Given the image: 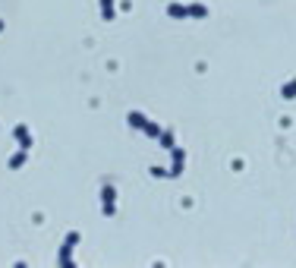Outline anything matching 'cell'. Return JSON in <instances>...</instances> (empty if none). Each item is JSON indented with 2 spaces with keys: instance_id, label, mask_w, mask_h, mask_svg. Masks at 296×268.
Returning <instances> with one entry per match:
<instances>
[{
  "instance_id": "cell-13",
  "label": "cell",
  "mask_w": 296,
  "mask_h": 268,
  "mask_svg": "<svg viewBox=\"0 0 296 268\" xmlns=\"http://www.w3.org/2000/svg\"><path fill=\"white\" fill-rule=\"evenodd\" d=\"M0 32H3V22H0Z\"/></svg>"
},
{
  "instance_id": "cell-12",
  "label": "cell",
  "mask_w": 296,
  "mask_h": 268,
  "mask_svg": "<svg viewBox=\"0 0 296 268\" xmlns=\"http://www.w3.org/2000/svg\"><path fill=\"white\" fill-rule=\"evenodd\" d=\"M142 133H145V136H151V139H158V136H161V126H158V123H151V120H148Z\"/></svg>"
},
{
  "instance_id": "cell-6",
  "label": "cell",
  "mask_w": 296,
  "mask_h": 268,
  "mask_svg": "<svg viewBox=\"0 0 296 268\" xmlns=\"http://www.w3.org/2000/svg\"><path fill=\"white\" fill-rule=\"evenodd\" d=\"M167 16H173V19H186V16H189V6H183V3H167Z\"/></svg>"
},
{
  "instance_id": "cell-5",
  "label": "cell",
  "mask_w": 296,
  "mask_h": 268,
  "mask_svg": "<svg viewBox=\"0 0 296 268\" xmlns=\"http://www.w3.org/2000/svg\"><path fill=\"white\" fill-rule=\"evenodd\" d=\"M126 123H130L132 130H145L148 117H145V114H139V111H130V114H126Z\"/></svg>"
},
{
  "instance_id": "cell-8",
  "label": "cell",
  "mask_w": 296,
  "mask_h": 268,
  "mask_svg": "<svg viewBox=\"0 0 296 268\" xmlns=\"http://www.w3.org/2000/svg\"><path fill=\"white\" fill-rule=\"evenodd\" d=\"M25 152H29V149H19V152H16V155H13V158H10V167H13V171H19V167H22V164H25V158H29V155H25Z\"/></svg>"
},
{
  "instance_id": "cell-10",
  "label": "cell",
  "mask_w": 296,
  "mask_h": 268,
  "mask_svg": "<svg viewBox=\"0 0 296 268\" xmlns=\"http://www.w3.org/2000/svg\"><path fill=\"white\" fill-rule=\"evenodd\" d=\"M158 142H161V145H164V149H167V152H170V149H173V133H170V130H161V136H158Z\"/></svg>"
},
{
  "instance_id": "cell-4",
  "label": "cell",
  "mask_w": 296,
  "mask_h": 268,
  "mask_svg": "<svg viewBox=\"0 0 296 268\" xmlns=\"http://www.w3.org/2000/svg\"><path fill=\"white\" fill-rule=\"evenodd\" d=\"M13 133H16L19 149H29V145H32V130H29L25 123H16V130H13Z\"/></svg>"
},
{
  "instance_id": "cell-11",
  "label": "cell",
  "mask_w": 296,
  "mask_h": 268,
  "mask_svg": "<svg viewBox=\"0 0 296 268\" xmlns=\"http://www.w3.org/2000/svg\"><path fill=\"white\" fill-rule=\"evenodd\" d=\"M189 16H196V19L208 16V6H205V3H189Z\"/></svg>"
},
{
  "instance_id": "cell-2",
  "label": "cell",
  "mask_w": 296,
  "mask_h": 268,
  "mask_svg": "<svg viewBox=\"0 0 296 268\" xmlns=\"http://www.w3.org/2000/svg\"><path fill=\"white\" fill-rule=\"evenodd\" d=\"M101 211H104V218H113V211H117V190L111 183L101 186Z\"/></svg>"
},
{
  "instance_id": "cell-9",
  "label": "cell",
  "mask_w": 296,
  "mask_h": 268,
  "mask_svg": "<svg viewBox=\"0 0 296 268\" xmlns=\"http://www.w3.org/2000/svg\"><path fill=\"white\" fill-rule=\"evenodd\" d=\"M280 95H284L287 101H293V98H296V76L290 79V82H284V89H280Z\"/></svg>"
},
{
  "instance_id": "cell-3",
  "label": "cell",
  "mask_w": 296,
  "mask_h": 268,
  "mask_svg": "<svg viewBox=\"0 0 296 268\" xmlns=\"http://www.w3.org/2000/svg\"><path fill=\"white\" fill-rule=\"evenodd\" d=\"M170 155H173V161H170V167H167V177H180V173H183V164H186V152L173 145Z\"/></svg>"
},
{
  "instance_id": "cell-7",
  "label": "cell",
  "mask_w": 296,
  "mask_h": 268,
  "mask_svg": "<svg viewBox=\"0 0 296 268\" xmlns=\"http://www.w3.org/2000/svg\"><path fill=\"white\" fill-rule=\"evenodd\" d=\"M101 3V19H107V22H111L113 16H117V6H113V0H98Z\"/></svg>"
},
{
  "instance_id": "cell-1",
  "label": "cell",
  "mask_w": 296,
  "mask_h": 268,
  "mask_svg": "<svg viewBox=\"0 0 296 268\" xmlns=\"http://www.w3.org/2000/svg\"><path fill=\"white\" fill-rule=\"evenodd\" d=\"M76 243H79V230H70L63 246H60V256H57V262L63 268H73V249H76Z\"/></svg>"
}]
</instances>
